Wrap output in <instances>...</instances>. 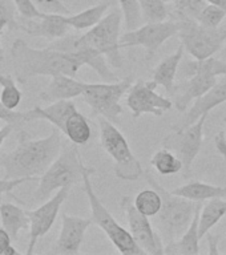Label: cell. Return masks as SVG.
<instances>
[{
	"label": "cell",
	"instance_id": "d4e9b609",
	"mask_svg": "<svg viewBox=\"0 0 226 255\" xmlns=\"http://www.w3.org/2000/svg\"><path fill=\"white\" fill-rule=\"evenodd\" d=\"M0 221L12 239L19 238L20 231L27 230L31 225L28 210L9 202L0 203Z\"/></svg>",
	"mask_w": 226,
	"mask_h": 255
},
{
	"label": "cell",
	"instance_id": "d590c367",
	"mask_svg": "<svg viewBox=\"0 0 226 255\" xmlns=\"http://www.w3.org/2000/svg\"><path fill=\"white\" fill-rule=\"evenodd\" d=\"M225 17L226 12L224 11L223 8L217 7L215 4L208 3L207 7L204 8L203 12L197 17V21L201 25H204V27L216 29V28H220V25H221Z\"/></svg>",
	"mask_w": 226,
	"mask_h": 255
},
{
	"label": "cell",
	"instance_id": "7a4b0ae2",
	"mask_svg": "<svg viewBox=\"0 0 226 255\" xmlns=\"http://www.w3.org/2000/svg\"><path fill=\"white\" fill-rule=\"evenodd\" d=\"M11 60L16 80L27 83L37 76L67 75L76 77L80 68L84 67L75 53L57 51L51 47L33 48L24 40L16 39L11 47Z\"/></svg>",
	"mask_w": 226,
	"mask_h": 255
},
{
	"label": "cell",
	"instance_id": "d6a6232c",
	"mask_svg": "<svg viewBox=\"0 0 226 255\" xmlns=\"http://www.w3.org/2000/svg\"><path fill=\"white\" fill-rule=\"evenodd\" d=\"M0 87H1L0 101L8 109L15 111L21 103V99H23V95H21V92L16 85L15 79L11 75H0Z\"/></svg>",
	"mask_w": 226,
	"mask_h": 255
},
{
	"label": "cell",
	"instance_id": "4316f807",
	"mask_svg": "<svg viewBox=\"0 0 226 255\" xmlns=\"http://www.w3.org/2000/svg\"><path fill=\"white\" fill-rule=\"evenodd\" d=\"M180 72L183 75V79L191 77L197 72L215 76V77L226 76V61H224L223 59H216L213 56L204 60H187L180 68Z\"/></svg>",
	"mask_w": 226,
	"mask_h": 255
},
{
	"label": "cell",
	"instance_id": "ab89813d",
	"mask_svg": "<svg viewBox=\"0 0 226 255\" xmlns=\"http://www.w3.org/2000/svg\"><path fill=\"white\" fill-rule=\"evenodd\" d=\"M0 120L5 124H11L13 127L21 123H25L24 112H16L12 111V109H8L1 101H0Z\"/></svg>",
	"mask_w": 226,
	"mask_h": 255
},
{
	"label": "cell",
	"instance_id": "bcb514c9",
	"mask_svg": "<svg viewBox=\"0 0 226 255\" xmlns=\"http://www.w3.org/2000/svg\"><path fill=\"white\" fill-rule=\"evenodd\" d=\"M207 1L211 4H215L217 7L223 8L224 11L226 12V0H207Z\"/></svg>",
	"mask_w": 226,
	"mask_h": 255
},
{
	"label": "cell",
	"instance_id": "8fae6325",
	"mask_svg": "<svg viewBox=\"0 0 226 255\" xmlns=\"http://www.w3.org/2000/svg\"><path fill=\"white\" fill-rule=\"evenodd\" d=\"M120 206L125 214L132 237L135 238L136 243L143 249L144 253L151 255L164 254L165 243L161 235L153 230L149 217L139 211L133 199L129 195H124L120 199Z\"/></svg>",
	"mask_w": 226,
	"mask_h": 255
},
{
	"label": "cell",
	"instance_id": "277c9868",
	"mask_svg": "<svg viewBox=\"0 0 226 255\" xmlns=\"http://www.w3.org/2000/svg\"><path fill=\"white\" fill-rule=\"evenodd\" d=\"M76 146L77 145L73 142L64 145L57 158L43 175H40L39 186L32 197L35 202H45L61 187H72L76 183L83 182L84 169L87 166Z\"/></svg>",
	"mask_w": 226,
	"mask_h": 255
},
{
	"label": "cell",
	"instance_id": "8992f818",
	"mask_svg": "<svg viewBox=\"0 0 226 255\" xmlns=\"http://www.w3.org/2000/svg\"><path fill=\"white\" fill-rule=\"evenodd\" d=\"M124 21L121 9H115L105 15L95 27L83 35H75V44L95 48L107 57L113 68L123 67V57L120 53V31Z\"/></svg>",
	"mask_w": 226,
	"mask_h": 255
},
{
	"label": "cell",
	"instance_id": "cb8c5ba5",
	"mask_svg": "<svg viewBox=\"0 0 226 255\" xmlns=\"http://www.w3.org/2000/svg\"><path fill=\"white\" fill-rule=\"evenodd\" d=\"M173 194L191 199L195 202L209 201L212 198H224L226 197V187L212 185V183L201 182L199 179H193L191 182L181 185L171 190Z\"/></svg>",
	"mask_w": 226,
	"mask_h": 255
},
{
	"label": "cell",
	"instance_id": "7c38bea8",
	"mask_svg": "<svg viewBox=\"0 0 226 255\" xmlns=\"http://www.w3.org/2000/svg\"><path fill=\"white\" fill-rule=\"evenodd\" d=\"M69 191H71V187H61L52 195L51 198L41 203L39 207H36L33 210H28L31 225H29V241H28L25 254H33L36 243L51 230L57 215H59L60 207L68 198Z\"/></svg>",
	"mask_w": 226,
	"mask_h": 255
},
{
	"label": "cell",
	"instance_id": "c3c4849f",
	"mask_svg": "<svg viewBox=\"0 0 226 255\" xmlns=\"http://www.w3.org/2000/svg\"><path fill=\"white\" fill-rule=\"evenodd\" d=\"M220 56H221V59L224 61H226V37H225V41H224V45L221 48V51H220Z\"/></svg>",
	"mask_w": 226,
	"mask_h": 255
},
{
	"label": "cell",
	"instance_id": "484cf974",
	"mask_svg": "<svg viewBox=\"0 0 226 255\" xmlns=\"http://www.w3.org/2000/svg\"><path fill=\"white\" fill-rule=\"evenodd\" d=\"M111 7V1H100L89 8H85L84 11L75 13V15H67V23L71 25L72 29L76 31H88L92 27H95L100 20L103 19L108 8Z\"/></svg>",
	"mask_w": 226,
	"mask_h": 255
},
{
	"label": "cell",
	"instance_id": "d6986e66",
	"mask_svg": "<svg viewBox=\"0 0 226 255\" xmlns=\"http://www.w3.org/2000/svg\"><path fill=\"white\" fill-rule=\"evenodd\" d=\"M67 15L61 13H43L36 19H24L23 24L19 25L27 35L33 37H44L53 41L61 39L71 32V25L67 23Z\"/></svg>",
	"mask_w": 226,
	"mask_h": 255
},
{
	"label": "cell",
	"instance_id": "e575fe53",
	"mask_svg": "<svg viewBox=\"0 0 226 255\" xmlns=\"http://www.w3.org/2000/svg\"><path fill=\"white\" fill-rule=\"evenodd\" d=\"M119 4L120 9L123 11L127 31H132L140 27V21L143 19V16H141L139 0H119Z\"/></svg>",
	"mask_w": 226,
	"mask_h": 255
},
{
	"label": "cell",
	"instance_id": "83f0119b",
	"mask_svg": "<svg viewBox=\"0 0 226 255\" xmlns=\"http://www.w3.org/2000/svg\"><path fill=\"white\" fill-rule=\"evenodd\" d=\"M226 215V199L212 198L200 211V237L203 238Z\"/></svg>",
	"mask_w": 226,
	"mask_h": 255
},
{
	"label": "cell",
	"instance_id": "4fadbf2b",
	"mask_svg": "<svg viewBox=\"0 0 226 255\" xmlns=\"http://www.w3.org/2000/svg\"><path fill=\"white\" fill-rule=\"evenodd\" d=\"M156 89L157 85L153 81L145 83L144 80H137L132 84L127 95V105L131 109L133 119H139L145 113L161 117L164 112L173 108L172 99L156 93Z\"/></svg>",
	"mask_w": 226,
	"mask_h": 255
},
{
	"label": "cell",
	"instance_id": "ba28073f",
	"mask_svg": "<svg viewBox=\"0 0 226 255\" xmlns=\"http://www.w3.org/2000/svg\"><path fill=\"white\" fill-rule=\"evenodd\" d=\"M132 87V77H125L116 83L87 84L83 92V100L91 108L92 116L104 117L113 124L119 123L123 107L120 100Z\"/></svg>",
	"mask_w": 226,
	"mask_h": 255
},
{
	"label": "cell",
	"instance_id": "ac0fdd59",
	"mask_svg": "<svg viewBox=\"0 0 226 255\" xmlns=\"http://www.w3.org/2000/svg\"><path fill=\"white\" fill-rule=\"evenodd\" d=\"M224 103H226V76H221V79L216 83L215 87L196 99L191 109L185 113V116L179 123L173 125L172 130H183L192 124H195L201 116L209 115L212 109H215Z\"/></svg>",
	"mask_w": 226,
	"mask_h": 255
},
{
	"label": "cell",
	"instance_id": "816d5d0a",
	"mask_svg": "<svg viewBox=\"0 0 226 255\" xmlns=\"http://www.w3.org/2000/svg\"><path fill=\"white\" fill-rule=\"evenodd\" d=\"M84 1H87V3H92V1H96V0H84Z\"/></svg>",
	"mask_w": 226,
	"mask_h": 255
},
{
	"label": "cell",
	"instance_id": "44dd1931",
	"mask_svg": "<svg viewBox=\"0 0 226 255\" xmlns=\"http://www.w3.org/2000/svg\"><path fill=\"white\" fill-rule=\"evenodd\" d=\"M87 83L79 81L75 77L59 75L51 77V81L40 93V99L45 103H55L60 100H72L83 95Z\"/></svg>",
	"mask_w": 226,
	"mask_h": 255
},
{
	"label": "cell",
	"instance_id": "30bf717a",
	"mask_svg": "<svg viewBox=\"0 0 226 255\" xmlns=\"http://www.w3.org/2000/svg\"><path fill=\"white\" fill-rule=\"evenodd\" d=\"M180 31L177 20H165L160 23H145L132 31L124 32L120 37V47H144L147 51V60H151L163 44Z\"/></svg>",
	"mask_w": 226,
	"mask_h": 255
},
{
	"label": "cell",
	"instance_id": "2e32d148",
	"mask_svg": "<svg viewBox=\"0 0 226 255\" xmlns=\"http://www.w3.org/2000/svg\"><path fill=\"white\" fill-rule=\"evenodd\" d=\"M92 218L61 214V230L57 241L49 251L56 255H76L80 253L85 233L92 225Z\"/></svg>",
	"mask_w": 226,
	"mask_h": 255
},
{
	"label": "cell",
	"instance_id": "836d02e7",
	"mask_svg": "<svg viewBox=\"0 0 226 255\" xmlns=\"http://www.w3.org/2000/svg\"><path fill=\"white\" fill-rule=\"evenodd\" d=\"M207 5V0H177L175 3V15L177 16V20L183 17L197 20Z\"/></svg>",
	"mask_w": 226,
	"mask_h": 255
},
{
	"label": "cell",
	"instance_id": "7bdbcfd3",
	"mask_svg": "<svg viewBox=\"0 0 226 255\" xmlns=\"http://www.w3.org/2000/svg\"><path fill=\"white\" fill-rule=\"evenodd\" d=\"M215 145L216 149L219 150V153L223 155L224 158L226 159V138H225V131H220L219 134L215 137Z\"/></svg>",
	"mask_w": 226,
	"mask_h": 255
},
{
	"label": "cell",
	"instance_id": "ffe728a7",
	"mask_svg": "<svg viewBox=\"0 0 226 255\" xmlns=\"http://www.w3.org/2000/svg\"><path fill=\"white\" fill-rule=\"evenodd\" d=\"M77 111L75 103L72 100H60L55 103H49L48 107H35L29 111L24 112L25 123L35 121V120H45L57 128L61 133L65 130L67 120Z\"/></svg>",
	"mask_w": 226,
	"mask_h": 255
},
{
	"label": "cell",
	"instance_id": "5b68a950",
	"mask_svg": "<svg viewBox=\"0 0 226 255\" xmlns=\"http://www.w3.org/2000/svg\"><path fill=\"white\" fill-rule=\"evenodd\" d=\"M95 173L93 167H85L83 174V185L87 198L91 206V218L92 222L97 225L101 230L105 233L109 241L113 243L116 250L123 255H145L144 250L136 243L135 238L132 237L131 231L124 229L115 217L111 214V211L104 206L99 195L96 194L93 185L91 182V175Z\"/></svg>",
	"mask_w": 226,
	"mask_h": 255
},
{
	"label": "cell",
	"instance_id": "681fc988",
	"mask_svg": "<svg viewBox=\"0 0 226 255\" xmlns=\"http://www.w3.org/2000/svg\"><path fill=\"white\" fill-rule=\"evenodd\" d=\"M164 1H165V3H176L177 0H164Z\"/></svg>",
	"mask_w": 226,
	"mask_h": 255
},
{
	"label": "cell",
	"instance_id": "9c48e42d",
	"mask_svg": "<svg viewBox=\"0 0 226 255\" xmlns=\"http://www.w3.org/2000/svg\"><path fill=\"white\" fill-rule=\"evenodd\" d=\"M180 23L179 37L185 51L197 60H204L212 57L217 52L221 51L226 37L225 28H207L195 19L177 20Z\"/></svg>",
	"mask_w": 226,
	"mask_h": 255
},
{
	"label": "cell",
	"instance_id": "f35d334b",
	"mask_svg": "<svg viewBox=\"0 0 226 255\" xmlns=\"http://www.w3.org/2000/svg\"><path fill=\"white\" fill-rule=\"evenodd\" d=\"M13 3L19 15L23 19H36V17L43 16L44 13L36 7V4L32 0H13Z\"/></svg>",
	"mask_w": 226,
	"mask_h": 255
},
{
	"label": "cell",
	"instance_id": "4dcf8cb0",
	"mask_svg": "<svg viewBox=\"0 0 226 255\" xmlns=\"http://www.w3.org/2000/svg\"><path fill=\"white\" fill-rule=\"evenodd\" d=\"M133 202L139 211H141L144 215H147L149 218H153L159 214V211L161 210V206H163L161 194L152 186L151 189H144L140 191L133 199Z\"/></svg>",
	"mask_w": 226,
	"mask_h": 255
},
{
	"label": "cell",
	"instance_id": "7402d4cb",
	"mask_svg": "<svg viewBox=\"0 0 226 255\" xmlns=\"http://www.w3.org/2000/svg\"><path fill=\"white\" fill-rule=\"evenodd\" d=\"M201 203L196 209L195 217L192 219L191 225L180 238L167 243L164 247V254L167 255H197L200 253V211Z\"/></svg>",
	"mask_w": 226,
	"mask_h": 255
},
{
	"label": "cell",
	"instance_id": "5bb4252c",
	"mask_svg": "<svg viewBox=\"0 0 226 255\" xmlns=\"http://www.w3.org/2000/svg\"><path fill=\"white\" fill-rule=\"evenodd\" d=\"M208 116H201L195 124H192L183 130L173 131L164 139V146L177 153L184 163V170L189 173L196 157L199 155L204 142V127Z\"/></svg>",
	"mask_w": 226,
	"mask_h": 255
},
{
	"label": "cell",
	"instance_id": "f546056e",
	"mask_svg": "<svg viewBox=\"0 0 226 255\" xmlns=\"http://www.w3.org/2000/svg\"><path fill=\"white\" fill-rule=\"evenodd\" d=\"M151 165L161 175L177 174L184 170V163L179 155H176L171 149L164 146L156 151L151 159Z\"/></svg>",
	"mask_w": 226,
	"mask_h": 255
},
{
	"label": "cell",
	"instance_id": "f1b7e54d",
	"mask_svg": "<svg viewBox=\"0 0 226 255\" xmlns=\"http://www.w3.org/2000/svg\"><path fill=\"white\" fill-rule=\"evenodd\" d=\"M63 134L69 139V142H73L75 145H85L92 137V128L87 117L76 111L67 120Z\"/></svg>",
	"mask_w": 226,
	"mask_h": 255
},
{
	"label": "cell",
	"instance_id": "1f68e13d",
	"mask_svg": "<svg viewBox=\"0 0 226 255\" xmlns=\"http://www.w3.org/2000/svg\"><path fill=\"white\" fill-rule=\"evenodd\" d=\"M139 3L145 23H160L171 17L169 8L164 0H139Z\"/></svg>",
	"mask_w": 226,
	"mask_h": 255
},
{
	"label": "cell",
	"instance_id": "ee69618b",
	"mask_svg": "<svg viewBox=\"0 0 226 255\" xmlns=\"http://www.w3.org/2000/svg\"><path fill=\"white\" fill-rule=\"evenodd\" d=\"M208 239V246H209V250H208V254L211 255H219V241H220V235L215 234H207Z\"/></svg>",
	"mask_w": 226,
	"mask_h": 255
},
{
	"label": "cell",
	"instance_id": "f907efd6",
	"mask_svg": "<svg viewBox=\"0 0 226 255\" xmlns=\"http://www.w3.org/2000/svg\"><path fill=\"white\" fill-rule=\"evenodd\" d=\"M3 59V51H1V47H0V60Z\"/></svg>",
	"mask_w": 226,
	"mask_h": 255
},
{
	"label": "cell",
	"instance_id": "6da1fadb",
	"mask_svg": "<svg viewBox=\"0 0 226 255\" xmlns=\"http://www.w3.org/2000/svg\"><path fill=\"white\" fill-rule=\"evenodd\" d=\"M63 149L61 130L53 127L51 134L44 138L31 139L25 133H20L17 145L12 151L0 157V167L4 178H33L51 166Z\"/></svg>",
	"mask_w": 226,
	"mask_h": 255
},
{
	"label": "cell",
	"instance_id": "52a82bcc",
	"mask_svg": "<svg viewBox=\"0 0 226 255\" xmlns=\"http://www.w3.org/2000/svg\"><path fill=\"white\" fill-rule=\"evenodd\" d=\"M100 143L115 162L113 170L117 178L123 181H137L143 175V167L132 153L125 135L109 120L99 117Z\"/></svg>",
	"mask_w": 226,
	"mask_h": 255
},
{
	"label": "cell",
	"instance_id": "74e56055",
	"mask_svg": "<svg viewBox=\"0 0 226 255\" xmlns=\"http://www.w3.org/2000/svg\"><path fill=\"white\" fill-rule=\"evenodd\" d=\"M32 1L44 13H61V15L71 13L69 8L61 0H32Z\"/></svg>",
	"mask_w": 226,
	"mask_h": 255
},
{
	"label": "cell",
	"instance_id": "8d00e7d4",
	"mask_svg": "<svg viewBox=\"0 0 226 255\" xmlns=\"http://www.w3.org/2000/svg\"><path fill=\"white\" fill-rule=\"evenodd\" d=\"M17 11L13 0H0V35L5 27H17L15 19V12Z\"/></svg>",
	"mask_w": 226,
	"mask_h": 255
},
{
	"label": "cell",
	"instance_id": "9a60e30c",
	"mask_svg": "<svg viewBox=\"0 0 226 255\" xmlns=\"http://www.w3.org/2000/svg\"><path fill=\"white\" fill-rule=\"evenodd\" d=\"M48 47L57 49V51L75 53L84 65L92 68L97 75L107 83H116L119 81L117 76L112 72L111 65L108 63L107 57L95 48L87 47V45H77L75 44V35L64 36L61 39L53 40Z\"/></svg>",
	"mask_w": 226,
	"mask_h": 255
},
{
	"label": "cell",
	"instance_id": "f5cc1de1",
	"mask_svg": "<svg viewBox=\"0 0 226 255\" xmlns=\"http://www.w3.org/2000/svg\"><path fill=\"white\" fill-rule=\"evenodd\" d=\"M224 124H225V125H226V117H225V119H224Z\"/></svg>",
	"mask_w": 226,
	"mask_h": 255
},
{
	"label": "cell",
	"instance_id": "b9f144b4",
	"mask_svg": "<svg viewBox=\"0 0 226 255\" xmlns=\"http://www.w3.org/2000/svg\"><path fill=\"white\" fill-rule=\"evenodd\" d=\"M11 235L8 234L7 230L3 226L0 227V255H4L5 250L12 245Z\"/></svg>",
	"mask_w": 226,
	"mask_h": 255
},
{
	"label": "cell",
	"instance_id": "7dc6e473",
	"mask_svg": "<svg viewBox=\"0 0 226 255\" xmlns=\"http://www.w3.org/2000/svg\"><path fill=\"white\" fill-rule=\"evenodd\" d=\"M4 255H20V251H17V249L13 247V245H11V246L8 247L7 250H5Z\"/></svg>",
	"mask_w": 226,
	"mask_h": 255
},
{
	"label": "cell",
	"instance_id": "e0dca14e",
	"mask_svg": "<svg viewBox=\"0 0 226 255\" xmlns=\"http://www.w3.org/2000/svg\"><path fill=\"white\" fill-rule=\"evenodd\" d=\"M219 80L215 76L197 72L191 77L183 79L175 84L172 95L169 96L173 101V107L179 112H187L188 107L193 100H196L204 93H207L211 88L216 85Z\"/></svg>",
	"mask_w": 226,
	"mask_h": 255
},
{
	"label": "cell",
	"instance_id": "603a6c76",
	"mask_svg": "<svg viewBox=\"0 0 226 255\" xmlns=\"http://www.w3.org/2000/svg\"><path fill=\"white\" fill-rule=\"evenodd\" d=\"M184 52H185V48H184L183 44H180L175 53H172L168 57H165L153 69V79H152V81L157 87H163L168 97L172 95V91H173V87H175L176 76H177V72L180 69V64H181V60H183Z\"/></svg>",
	"mask_w": 226,
	"mask_h": 255
},
{
	"label": "cell",
	"instance_id": "60d3db41",
	"mask_svg": "<svg viewBox=\"0 0 226 255\" xmlns=\"http://www.w3.org/2000/svg\"><path fill=\"white\" fill-rule=\"evenodd\" d=\"M28 181H36L33 178H3L0 179V201L1 197L7 193L13 191L17 186L23 185V183L28 182Z\"/></svg>",
	"mask_w": 226,
	"mask_h": 255
},
{
	"label": "cell",
	"instance_id": "3957f363",
	"mask_svg": "<svg viewBox=\"0 0 226 255\" xmlns=\"http://www.w3.org/2000/svg\"><path fill=\"white\" fill-rule=\"evenodd\" d=\"M144 175L148 185L155 187L163 198V206L159 214L156 215L155 225L164 243L167 245L180 238L184 231L189 227L200 202L173 194L171 190H167L165 187L161 186L149 171H145Z\"/></svg>",
	"mask_w": 226,
	"mask_h": 255
},
{
	"label": "cell",
	"instance_id": "f6af8a7d",
	"mask_svg": "<svg viewBox=\"0 0 226 255\" xmlns=\"http://www.w3.org/2000/svg\"><path fill=\"white\" fill-rule=\"evenodd\" d=\"M12 129H13V125H11V124H7L5 127L0 128V147H1V145H3L4 139L11 134Z\"/></svg>",
	"mask_w": 226,
	"mask_h": 255
}]
</instances>
